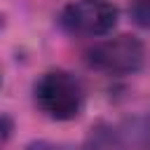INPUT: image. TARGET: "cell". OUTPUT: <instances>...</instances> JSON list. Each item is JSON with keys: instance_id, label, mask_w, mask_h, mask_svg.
Instances as JSON below:
<instances>
[{"instance_id": "obj_1", "label": "cell", "mask_w": 150, "mask_h": 150, "mask_svg": "<svg viewBox=\"0 0 150 150\" xmlns=\"http://www.w3.org/2000/svg\"><path fill=\"white\" fill-rule=\"evenodd\" d=\"M33 96L38 108L56 122L75 120L84 105L82 82L66 70H47L33 87Z\"/></svg>"}, {"instance_id": "obj_2", "label": "cell", "mask_w": 150, "mask_h": 150, "mask_svg": "<svg viewBox=\"0 0 150 150\" xmlns=\"http://www.w3.org/2000/svg\"><path fill=\"white\" fill-rule=\"evenodd\" d=\"M89 66L108 75H131L145 66V45L134 35L108 38L89 52Z\"/></svg>"}, {"instance_id": "obj_5", "label": "cell", "mask_w": 150, "mask_h": 150, "mask_svg": "<svg viewBox=\"0 0 150 150\" xmlns=\"http://www.w3.org/2000/svg\"><path fill=\"white\" fill-rule=\"evenodd\" d=\"M12 129H14V124H12V120L7 117V115H0V148L9 141V136H12Z\"/></svg>"}, {"instance_id": "obj_6", "label": "cell", "mask_w": 150, "mask_h": 150, "mask_svg": "<svg viewBox=\"0 0 150 150\" xmlns=\"http://www.w3.org/2000/svg\"><path fill=\"white\" fill-rule=\"evenodd\" d=\"M0 23H2V21H0Z\"/></svg>"}, {"instance_id": "obj_3", "label": "cell", "mask_w": 150, "mask_h": 150, "mask_svg": "<svg viewBox=\"0 0 150 150\" xmlns=\"http://www.w3.org/2000/svg\"><path fill=\"white\" fill-rule=\"evenodd\" d=\"M117 7L108 0H73L61 9L59 23L73 35H108L117 26Z\"/></svg>"}, {"instance_id": "obj_4", "label": "cell", "mask_w": 150, "mask_h": 150, "mask_svg": "<svg viewBox=\"0 0 150 150\" xmlns=\"http://www.w3.org/2000/svg\"><path fill=\"white\" fill-rule=\"evenodd\" d=\"M129 14H131V19H134L138 26L150 28V0H131Z\"/></svg>"}]
</instances>
